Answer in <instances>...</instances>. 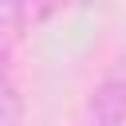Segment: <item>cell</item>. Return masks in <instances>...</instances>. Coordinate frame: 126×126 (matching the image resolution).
<instances>
[{
	"label": "cell",
	"instance_id": "1",
	"mask_svg": "<svg viewBox=\"0 0 126 126\" xmlns=\"http://www.w3.org/2000/svg\"><path fill=\"white\" fill-rule=\"evenodd\" d=\"M87 122L118 126L126 122V79H102L87 98Z\"/></svg>",
	"mask_w": 126,
	"mask_h": 126
},
{
	"label": "cell",
	"instance_id": "2",
	"mask_svg": "<svg viewBox=\"0 0 126 126\" xmlns=\"http://www.w3.org/2000/svg\"><path fill=\"white\" fill-rule=\"evenodd\" d=\"M28 16L20 8V0H0V59H12L24 32H28Z\"/></svg>",
	"mask_w": 126,
	"mask_h": 126
},
{
	"label": "cell",
	"instance_id": "3",
	"mask_svg": "<svg viewBox=\"0 0 126 126\" xmlns=\"http://www.w3.org/2000/svg\"><path fill=\"white\" fill-rule=\"evenodd\" d=\"M24 94H20V83H16V67L12 59H0V126H12V122H24Z\"/></svg>",
	"mask_w": 126,
	"mask_h": 126
},
{
	"label": "cell",
	"instance_id": "4",
	"mask_svg": "<svg viewBox=\"0 0 126 126\" xmlns=\"http://www.w3.org/2000/svg\"><path fill=\"white\" fill-rule=\"evenodd\" d=\"M20 8H24V16H28V24L35 28V24H43V20L51 16L55 0H20Z\"/></svg>",
	"mask_w": 126,
	"mask_h": 126
}]
</instances>
